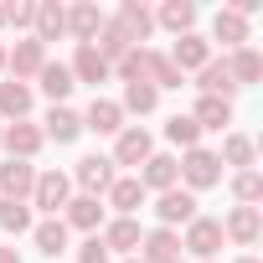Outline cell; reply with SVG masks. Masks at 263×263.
Here are the masks:
<instances>
[{
	"instance_id": "74e56055",
	"label": "cell",
	"mask_w": 263,
	"mask_h": 263,
	"mask_svg": "<svg viewBox=\"0 0 263 263\" xmlns=\"http://www.w3.org/2000/svg\"><path fill=\"white\" fill-rule=\"evenodd\" d=\"M78 263H114V258H108V248H103V237H98V232H93V237H88V242H83V248H78Z\"/></svg>"
},
{
	"instance_id": "e0dca14e",
	"label": "cell",
	"mask_w": 263,
	"mask_h": 263,
	"mask_svg": "<svg viewBox=\"0 0 263 263\" xmlns=\"http://www.w3.org/2000/svg\"><path fill=\"white\" fill-rule=\"evenodd\" d=\"M140 186H145V191H171V186H181L176 155H150V160L140 165Z\"/></svg>"
},
{
	"instance_id": "44dd1931",
	"label": "cell",
	"mask_w": 263,
	"mask_h": 263,
	"mask_svg": "<svg viewBox=\"0 0 263 263\" xmlns=\"http://www.w3.org/2000/svg\"><path fill=\"white\" fill-rule=\"evenodd\" d=\"M196 88H201V98H227V103H232L237 83H232V72H227V57H222V62L212 57V62L196 72Z\"/></svg>"
},
{
	"instance_id": "d590c367",
	"label": "cell",
	"mask_w": 263,
	"mask_h": 263,
	"mask_svg": "<svg viewBox=\"0 0 263 263\" xmlns=\"http://www.w3.org/2000/svg\"><path fill=\"white\" fill-rule=\"evenodd\" d=\"M165 140H171V145H181V150H196L201 129H196V119H191V114H176V119L165 124Z\"/></svg>"
},
{
	"instance_id": "8d00e7d4",
	"label": "cell",
	"mask_w": 263,
	"mask_h": 263,
	"mask_svg": "<svg viewBox=\"0 0 263 263\" xmlns=\"http://www.w3.org/2000/svg\"><path fill=\"white\" fill-rule=\"evenodd\" d=\"M31 16H36V0H11L6 6V26L16 31H31Z\"/></svg>"
},
{
	"instance_id": "8992f818",
	"label": "cell",
	"mask_w": 263,
	"mask_h": 263,
	"mask_svg": "<svg viewBox=\"0 0 263 263\" xmlns=\"http://www.w3.org/2000/svg\"><path fill=\"white\" fill-rule=\"evenodd\" d=\"M72 186H83V196H108L114 186V160L108 155H83L72 165Z\"/></svg>"
},
{
	"instance_id": "f546056e",
	"label": "cell",
	"mask_w": 263,
	"mask_h": 263,
	"mask_svg": "<svg viewBox=\"0 0 263 263\" xmlns=\"http://www.w3.org/2000/svg\"><path fill=\"white\" fill-rule=\"evenodd\" d=\"M150 57H155V47H129V52L114 62V78H124V83H145V78H150Z\"/></svg>"
},
{
	"instance_id": "60d3db41",
	"label": "cell",
	"mask_w": 263,
	"mask_h": 263,
	"mask_svg": "<svg viewBox=\"0 0 263 263\" xmlns=\"http://www.w3.org/2000/svg\"><path fill=\"white\" fill-rule=\"evenodd\" d=\"M119 263H145V258H140V253H135V258H119Z\"/></svg>"
},
{
	"instance_id": "ba28073f",
	"label": "cell",
	"mask_w": 263,
	"mask_h": 263,
	"mask_svg": "<svg viewBox=\"0 0 263 263\" xmlns=\"http://www.w3.org/2000/svg\"><path fill=\"white\" fill-rule=\"evenodd\" d=\"M0 145L11 150V160H36V150H42L47 140H42V129H36L31 119H16V124L0 129Z\"/></svg>"
},
{
	"instance_id": "8fae6325",
	"label": "cell",
	"mask_w": 263,
	"mask_h": 263,
	"mask_svg": "<svg viewBox=\"0 0 263 263\" xmlns=\"http://www.w3.org/2000/svg\"><path fill=\"white\" fill-rule=\"evenodd\" d=\"M114 21H119V31L135 42V47H145V42H150V31H155V11H150V6H140V0H124Z\"/></svg>"
},
{
	"instance_id": "836d02e7",
	"label": "cell",
	"mask_w": 263,
	"mask_h": 263,
	"mask_svg": "<svg viewBox=\"0 0 263 263\" xmlns=\"http://www.w3.org/2000/svg\"><path fill=\"white\" fill-rule=\"evenodd\" d=\"M217 160H227V165H237V171H253V140H248V135H227Z\"/></svg>"
},
{
	"instance_id": "83f0119b",
	"label": "cell",
	"mask_w": 263,
	"mask_h": 263,
	"mask_svg": "<svg viewBox=\"0 0 263 263\" xmlns=\"http://www.w3.org/2000/svg\"><path fill=\"white\" fill-rule=\"evenodd\" d=\"M155 26H165V31L186 36V31L196 26V6H191V0H165V6L155 11Z\"/></svg>"
},
{
	"instance_id": "ee69618b",
	"label": "cell",
	"mask_w": 263,
	"mask_h": 263,
	"mask_svg": "<svg viewBox=\"0 0 263 263\" xmlns=\"http://www.w3.org/2000/svg\"><path fill=\"white\" fill-rule=\"evenodd\" d=\"M0 129H6V124H0Z\"/></svg>"
},
{
	"instance_id": "4316f807",
	"label": "cell",
	"mask_w": 263,
	"mask_h": 263,
	"mask_svg": "<svg viewBox=\"0 0 263 263\" xmlns=\"http://www.w3.org/2000/svg\"><path fill=\"white\" fill-rule=\"evenodd\" d=\"M26 114H31V83L6 78V83H0V124H6V119H26Z\"/></svg>"
},
{
	"instance_id": "7402d4cb",
	"label": "cell",
	"mask_w": 263,
	"mask_h": 263,
	"mask_svg": "<svg viewBox=\"0 0 263 263\" xmlns=\"http://www.w3.org/2000/svg\"><path fill=\"white\" fill-rule=\"evenodd\" d=\"M62 222H67V232H72V227H78V232H98V227H103V201H98V196H72L67 212H62Z\"/></svg>"
},
{
	"instance_id": "603a6c76",
	"label": "cell",
	"mask_w": 263,
	"mask_h": 263,
	"mask_svg": "<svg viewBox=\"0 0 263 263\" xmlns=\"http://www.w3.org/2000/svg\"><path fill=\"white\" fill-rule=\"evenodd\" d=\"M83 129H93V135H119L124 129V108L114 98H93L88 114H83Z\"/></svg>"
},
{
	"instance_id": "d4e9b609",
	"label": "cell",
	"mask_w": 263,
	"mask_h": 263,
	"mask_svg": "<svg viewBox=\"0 0 263 263\" xmlns=\"http://www.w3.org/2000/svg\"><path fill=\"white\" fill-rule=\"evenodd\" d=\"M67 72H72V83H93V88L114 78V72H108V62H103L93 47H78V52H72V62H67Z\"/></svg>"
},
{
	"instance_id": "d6a6232c",
	"label": "cell",
	"mask_w": 263,
	"mask_h": 263,
	"mask_svg": "<svg viewBox=\"0 0 263 263\" xmlns=\"http://www.w3.org/2000/svg\"><path fill=\"white\" fill-rule=\"evenodd\" d=\"M36 217H31V201H0V232H31Z\"/></svg>"
},
{
	"instance_id": "9c48e42d",
	"label": "cell",
	"mask_w": 263,
	"mask_h": 263,
	"mask_svg": "<svg viewBox=\"0 0 263 263\" xmlns=\"http://www.w3.org/2000/svg\"><path fill=\"white\" fill-rule=\"evenodd\" d=\"M155 217H160V227H171V232H176V222L186 227V222H191V217H201V212H196V196H191V191L171 186V191H160V196H155Z\"/></svg>"
},
{
	"instance_id": "52a82bcc",
	"label": "cell",
	"mask_w": 263,
	"mask_h": 263,
	"mask_svg": "<svg viewBox=\"0 0 263 263\" xmlns=\"http://www.w3.org/2000/svg\"><path fill=\"white\" fill-rule=\"evenodd\" d=\"M165 57H171V67L186 78V72H201V67L212 62V42L196 36V31H186V36H176V47H171Z\"/></svg>"
},
{
	"instance_id": "f1b7e54d",
	"label": "cell",
	"mask_w": 263,
	"mask_h": 263,
	"mask_svg": "<svg viewBox=\"0 0 263 263\" xmlns=\"http://www.w3.org/2000/svg\"><path fill=\"white\" fill-rule=\"evenodd\" d=\"M36 83H42V93L52 98V108H57V103L78 88V83H72V72H67V62H47V67L36 72Z\"/></svg>"
},
{
	"instance_id": "5b68a950",
	"label": "cell",
	"mask_w": 263,
	"mask_h": 263,
	"mask_svg": "<svg viewBox=\"0 0 263 263\" xmlns=\"http://www.w3.org/2000/svg\"><path fill=\"white\" fill-rule=\"evenodd\" d=\"M42 67H47V47H42L36 36H21V42L6 52V72H11L16 83H31Z\"/></svg>"
},
{
	"instance_id": "ab89813d",
	"label": "cell",
	"mask_w": 263,
	"mask_h": 263,
	"mask_svg": "<svg viewBox=\"0 0 263 263\" xmlns=\"http://www.w3.org/2000/svg\"><path fill=\"white\" fill-rule=\"evenodd\" d=\"M0 72H6V42H0Z\"/></svg>"
},
{
	"instance_id": "7a4b0ae2",
	"label": "cell",
	"mask_w": 263,
	"mask_h": 263,
	"mask_svg": "<svg viewBox=\"0 0 263 263\" xmlns=\"http://www.w3.org/2000/svg\"><path fill=\"white\" fill-rule=\"evenodd\" d=\"M72 201V176L62 171H36V186H31V206H42L47 217H62Z\"/></svg>"
},
{
	"instance_id": "2e32d148",
	"label": "cell",
	"mask_w": 263,
	"mask_h": 263,
	"mask_svg": "<svg viewBox=\"0 0 263 263\" xmlns=\"http://www.w3.org/2000/svg\"><path fill=\"white\" fill-rule=\"evenodd\" d=\"M140 258H145V263H176V258H181V232L150 227V232L140 237Z\"/></svg>"
},
{
	"instance_id": "1f68e13d",
	"label": "cell",
	"mask_w": 263,
	"mask_h": 263,
	"mask_svg": "<svg viewBox=\"0 0 263 263\" xmlns=\"http://www.w3.org/2000/svg\"><path fill=\"white\" fill-rule=\"evenodd\" d=\"M155 103H160V93L150 88V83H124V114H155Z\"/></svg>"
},
{
	"instance_id": "7c38bea8",
	"label": "cell",
	"mask_w": 263,
	"mask_h": 263,
	"mask_svg": "<svg viewBox=\"0 0 263 263\" xmlns=\"http://www.w3.org/2000/svg\"><path fill=\"white\" fill-rule=\"evenodd\" d=\"M98 237H103L108 258H114V253L135 258V253H140V237H145V232H140V222H135V217H114V222H108V227H103Z\"/></svg>"
},
{
	"instance_id": "6da1fadb",
	"label": "cell",
	"mask_w": 263,
	"mask_h": 263,
	"mask_svg": "<svg viewBox=\"0 0 263 263\" xmlns=\"http://www.w3.org/2000/svg\"><path fill=\"white\" fill-rule=\"evenodd\" d=\"M181 165V181H186V191L196 196V191H212L217 181H222V160H217V150H186V160H176Z\"/></svg>"
},
{
	"instance_id": "f6af8a7d",
	"label": "cell",
	"mask_w": 263,
	"mask_h": 263,
	"mask_svg": "<svg viewBox=\"0 0 263 263\" xmlns=\"http://www.w3.org/2000/svg\"><path fill=\"white\" fill-rule=\"evenodd\" d=\"M176 263H181V258H176Z\"/></svg>"
},
{
	"instance_id": "f35d334b",
	"label": "cell",
	"mask_w": 263,
	"mask_h": 263,
	"mask_svg": "<svg viewBox=\"0 0 263 263\" xmlns=\"http://www.w3.org/2000/svg\"><path fill=\"white\" fill-rule=\"evenodd\" d=\"M0 263H21V253L16 248H0Z\"/></svg>"
},
{
	"instance_id": "30bf717a",
	"label": "cell",
	"mask_w": 263,
	"mask_h": 263,
	"mask_svg": "<svg viewBox=\"0 0 263 263\" xmlns=\"http://www.w3.org/2000/svg\"><path fill=\"white\" fill-rule=\"evenodd\" d=\"M31 186H36L31 160H6L0 165V201H31Z\"/></svg>"
},
{
	"instance_id": "7bdbcfd3",
	"label": "cell",
	"mask_w": 263,
	"mask_h": 263,
	"mask_svg": "<svg viewBox=\"0 0 263 263\" xmlns=\"http://www.w3.org/2000/svg\"><path fill=\"white\" fill-rule=\"evenodd\" d=\"M0 26H6V6H0Z\"/></svg>"
},
{
	"instance_id": "ffe728a7",
	"label": "cell",
	"mask_w": 263,
	"mask_h": 263,
	"mask_svg": "<svg viewBox=\"0 0 263 263\" xmlns=\"http://www.w3.org/2000/svg\"><path fill=\"white\" fill-rule=\"evenodd\" d=\"M227 72H232V83H237V93L242 88H253L258 78H263V52L248 42V47H237L232 57H227Z\"/></svg>"
},
{
	"instance_id": "9a60e30c",
	"label": "cell",
	"mask_w": 263,
	"mask_h": 263,
	"mask_svg": "<svg viewBox=\"0 0 263 263\" xmlns=\"http://www.w3.org/2000/svg\"><path fill=\"white\" fill-rule=\"evenodd\" d=\"M258 232H263L258 206H232V212H227V222H222V237H232L237 248H253V242H258Z\"/></svg>"
},
{
	"instance_id": "4dcf8cb0",
	"label": "cell",
	"mask_w": 263,
	"mask_h": 263,
	"mask_svg": "<svg viewBox=\"0 0 263 263\" xmlns=\"http://www.w3.org/2000/svg\"><path fill=\"white\" fill-rule=\"evenodd\" d=\"M196 129H227L232 124V103L227 98H196Z\"/></svg>"
},
{
	"instance_id": "4fadbf2b",
	"label": "cell",
	"mask_w": 263,
	"mask_h": 263,
	"mask_svg": "<svg viewBox=\"0 0 263 263\" xmlns=\"http://www.w3.org/2000/svg\"><path fill=\"white\" fill-rule=\"evenodd\" d=\"M31 36L47 47L57 36H67V6H57V0H36V16H31Z\"/></svg>"
},
{
	"instance_id": "277c9868",
	"label": "cell",
	"mask_w": 263,
	"mask_h": 263,
	"mask_svg": "<svg viewBox=\"0 0 263 263\" xmlns=\"http://www.w3.org/2000/svg\"><path fill=\"white\" fill-rule=\"evenodd\" d=\"M155 155V140H150V129H140V124H124L119 135H114V165H145Z\"/></svg>"
},
{
	"instance_id": "3957f363",
	"label": "cell",
	"mask_w": 263,
	"mask_h": 263,
	"mask_svg": "<svg viewBox=\"0 0 263 263\" xmlns=\"http://www.w3.org/2000/svg\"><path fill=\"white\" fill-rule=\"evenodd\" d=\"M222 242H227V237H222V222H217V217H191V222H186L181 248H186V253H196L201 263H212V258L222 253Z\"/></svg>"
},
{
	"instance_id": "d6986e66",
	"label": "cell",
	"mask_w": 263,
	"mask_h": 263,
	"mask_svg": "<svg viewBox=\"0 0 263 263\" xmlns=\"http://www.w3.org/2000/svg\"><path fill=\"white\" fill-rule=\"evenodd\" d=\"M145 186H140V176H114V186H108V206L119 212V217H135L140 206H145Z\"/></svg>"
},
{
	"instance_id": "484cf974",
	"label": "cell",
	"mask_w": 263,
	"mask_h": 263,
	"mask_svg": "<svg viewBox=\"0 0 263 263\" xmlns=\"http://www.w3.org/2000/svg\"><path fill=\"white\" fill-rule=\"evenodd\" d=\"M31 242H36V253H47V258L67 253V222H62V217H42V222L31 227Z\"/></svg>"
},
{
	"instance_id": "e575fe53",
	"label": "cell",
	"mask_w": 263,
	"mask_h": 263,
	"mask_svg": "<svg viewBox=\"0 0 263 263\" xmlns=\"http://www.w3.org/2000/svg\"><path fill=\"white\" fill-rule=\"evenodd\" d=\"M232 196H237V206H258L263 201V176L258 171H237L232 176Z\"/></svg>"
},
{
	"instance_id": "5bb4252c",
	"label": "cell",
	"mask_w": 263,
	"mask_h": 263,
	"mask_svg": "<svg viewBox=\"0 0 263 263\" xmlns=\"http://www.w3.org/2000/svg\"><path fill=\"white\" fill-rule=\"evenodd\" d=\"M103 11L93 6V0H78V6H67V36H78V47H88L98 31H103Z\"/></svg>"
},
{
	"instance_id": "ac0fdd59",
	"label": "cell",
	"mask_w": 263,
	"mask_h": 263,
	"mask_svg": "<svg viewBox=\"0 0 263 263\" xmlns=\"http://www.w3.org/2000/svg\"><path fill=\"white\" fill-rule=\"evenodd\" d=\"M83 135V114H72L67 103H57L47 119H42V140H57V145H72Z\"/></svg>"
},
{
	"instance_id": "b9f144b4",
	"label": "cell",
	"mask_w": 263,
	"mask_h": 263,
	"mask_svg": "<svg viewBox=\"0 0 263 263\" xmlns=\"http://www.w3.org/2000/svg\"><path fill=\"white\" fill-rule=\"evenodd\" d=\"M237 263H258V258H253V253H242V258H237Z\"/></svg>"
},
{
	"instance_id": "cb8c5ba5",
	"label": "cell",
	"mask_w": 263,
	"mask_h": 263,
	"mask_svg": "<svg viewBox=\"0 0 263 263\" xmlns=\"http://www.w3.org/2000/svg\"><path fill=\"white\" fill-rule=\"evenodd\" d=\"M212 42H222L227 52H237V47H248V21H242L237 11H227V6H222V11L212 16Z\"/></svg>"
}]
</instances>
